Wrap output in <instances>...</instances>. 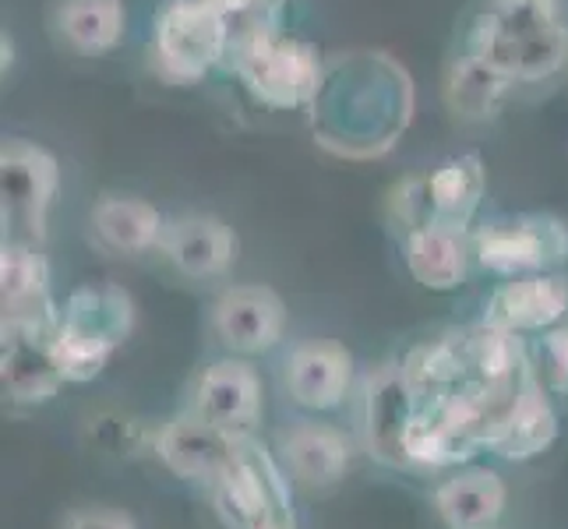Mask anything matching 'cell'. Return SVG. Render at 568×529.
Segmentation results:
<instances>
[{"label":"cell","instance_id":"1","mask_svg":"<svg viewBox=\"0 0 568 529\" xmlns=\"http://www.w3.org/2000/svg\"><path fill=\"white\" fill-rule=\"evenodd\" d=\"M459 50L516 85H544L568 68V22L558 0H480L459 29Z\"/></svg>","mask_w":568,"mask_h":529},{"label":"cell","instance_id":"2","mask_svg":"<svg viewBox=\"0 0 568 529\" xmlns=\"http://www.w3.org/2000/svg\"><path fill=\"white\" fill-rule=\"evenodd\" d=\"M134 332V301L116 283H82L61 304L53 353L68 385L95 382Z\"/></svg>","mask_w":568,"mask_h":529},{"label":"cell","instance_id":"3","mask_svg":"<svg viewBox=\"0 0 568 529\" xmlns=\"http://www.w3.org/2000/svg\"><path fill=\"white\" fill-rule=\"evenodd\" d=\"M226 68L241 78L247 95L265 110H304L318 103L325 64L318 50L280 29L233 35Z\"/></svg>","mask_w":568,"mask_h":529},{"label":"cell","instance_id":"4","mask_svg":"<svg viewBox=\"0 0 568 529\" xmlns=\"http://www.w3.org/2000/svg\"><path fill=\"white\" fill-rule=\"evenodd\" d=\"M226 529H301L293 512V480L283 459L251 435L223 477L209 487Z\"/></svg>","mask_w":568,"mask_h":529},{"label":"cell","instance_id":"5","mask_svg":"<svg viewBox=\"0 0 568 529\" xmlns=\"http://www.w3.org/2000/svg\"><path fill=\"white\" fill-rule=\"evenodd\" d=\"M233 29L202 0H170L152 26L149 57L170 85H194L230 61Z\"/></svg>","mask_w":568,"mask_h":529},{"label":"cell","instance_id":"6","mask_svg":"<svg viewBox=\"0 0 568 529\" xmlns=\"http://www.w3.org/2000/svg\"><path fill=\"white\" fill-rule=\"evenodd\" d=\"M474 265L495 279L555 272L568 262V226L547 212L498 215L469 233Z\"/></svg>","mask_w":568,"mask_h":529},{"label":"cell","instance_id":"7","mask_svg":"<svg viewBox=\"0 0 568 529\" xmlns=\"http://www.w3.org/2000/svg\"><path fill=\"white\" fill-rule=\"evenodd\" d=\"M484 191H487V176H484L480 155L466 152V155L445 160L442 166H435L424 176H409V181L399 184L396 194H392L388 208L403 233L427 226V223L474 233L469 226L477 220Z\"/></svg>","mask_w":568,"mask_h":529},{"label":"cell","instance_id":"8","mask_svg":"<svg viewBox=\"0 0 568 529\" xmlns=\"http://www.w3.org/2000/svg\"><path fill=\"white\" fill-rule=\"evenodd\" d=\"M61 187L57 160L26 139H11L0 149V223L4 244H36L47 241V215L53 194Z\"/></svg>","mask_w":568,"mask_h":529},{"label":"cell","instance_id":"9","mask_svg":"<svg viewBox=\"0 0 568 529\" xmlns=\"http://www.w3.org/2000/svg\"><path fill=\"white\" fill-rule=\"evenodd\" d=\"M251 435H237L220 424L205 420L194 409L155 424V441L152 456L160 459L173 477L187 484L212 487L223 477V469L241 456V448Z\"/></svg>","mask_w":568,"mask_h":529},{"label":"cell","instance_id":"10","mask_svg":"<svg viewBox=\"0 0 568 529\" xmlns=\"http://www.w3.org/2000/svg\"><path fill=\"white\" fill-rule=\"evenodd\" d=\"M209 328L215 343L233 357H262L286 336V304L276 289L262 283L226 286L212 301Z\"/></svg>","mask_w":568,"mask_h":529},{"label":"cell","instance_id":"11","mask_svg":"<svg viewBox=\"0 0 568 529\" xmlns=\"http://www.w3.org/2000/svg\"><path fill=\"white\" fill-rule=\"evenodd\" d=\"M357 364L339 339H301L283 360L286 399L304 414H332L354 396Z\"/></svg>","mask_w":568,"mask_h":529},{"label":"cell","instance_id":"12","mask_svg":"<svg viewBox=\"0 0 568 529\" xmlns=\"http://www.w3.org/2000/svg\"><path fill=\"white\" fill-rule=\"evenodd\" d=\"M361 452L357 435L315 417L293 420L280 438V459L290 480L311 495L339 487Z\"/></svg>","mask_w":568,"mask_h":529},{"label":"cell","instance_id":"13","mask_svg":"<svg viewBox=\"0 0 568 529\" xmlns=\"http://www.w3.org/2000/svg\"><path fill=\"white\" fill-rule=\"evenodd\" d=\"M187 409L226 430H237V435H254L265 414V388L258 367L247 357H233V353L212 360L194 378Z\"/></svg>","mask_w":568,"mask_h":529},{"label":"cell","instance_id":"14","mask_svg":"<svg viewBox=\"0 0 568 529\" xmlns=\"http://www.w3.org/2000/svg\"><path fill=\"white\" fill-rule=\"evenodd\" d=\"M0 385L14 406H43L68 385L53 353V328L0 325Z\"/></svg>","mask_w":568,"mask_h":529},{"label":"cell","instance_id":"15","mask_svg":"<svg viewBox=\"0 0 568 529\" xmlns=\"http://www.w3.org/2000/svg\"><path fill=\"white\" fill-rule=\"evenodd\" d=\"M568 318V272H534V276L501 279L484 304L487 325L516 336H540Z\"/></svg>","mask_w":568,"mask_h":529},{"label":"cell","instance_id":"16","mask_svg":"<svg viewBox=\"0 0 568 529\" xmlns=\"http://www.w3.org/2000/svg\"><path fill=\"white\" fill-rule=\"evenodd\" d=\"M551 396L555 391L544 385L540 370L534 367L501 414L491 441H487V452L505 462H530V459H540L544 452H551L561 435L558 409Z\"/></svg>","mask_w":568,"mask_h":529},{"label":"cell","instance_id":"17","mask_svg":"<svg viewBox=\"0 0 568 529\" xmlns=\"http://www.w3.org/2000/svg\"><path fill=\"white\" fill-rule=\"evenodd\" d=\"M160 254L178 276L191 283L223 279L237 262V233L220 215L191 212L166 223Z\"/></svg>","mask_w":568,"mask_h":529},{"label":"cell","instance_id":"18","mask_svg":"<svg viewBox=\"0 0 568 529\" xmlns=\"http://www.w3.org/2000/svg\"><path fill=\"white\" fill-rule=\"evenodd\" d=\"M414 409V396L403 382L399 364H385L371 370L361 388L357 406V441L361 452L375 456L385 466H403L399 459V435Z\"/></svg>","mask_w":568,"mask_h":529},{"label":"cell","instance_id":"19","mask_svg":"<svg viewBox=\"0 0 568 529\" xmlns=\"http://www.w3.org/2000/svg\"><path fill=\"white\" fill-rule=\"evenodd\" d=\"M0 307H4V325L57 328L61 307L53 301L50 265L43 258V247L36 244L0 247Z\"/></svg>","mask_w":568,"mask_h":529},{"label":"cell","instance_id":"20","mask_svg":"<svg viewBox=\"0 0 568 529\" xmlns=\"http://www.w3.org/2000/svg\"><path fill=\"white\" fill-rule=\"evenodd\" d=\"M163 212L134 194H103L89 212V237L92 244L116 254V258H139L145 251H160L166 233Z\"/></svg>","mask_w":568,"mask_h":529},{"label":"cell","instance_id":"21","mask_svg":"<svg viewBox=\"0 0 568 529\" xmlns=\"http://www.w3.org/2000/svg\"><path fill=\"white\" fill-rule=\"evenodd\" d=\"M403 262L417 286L430 293H453L469 279L474 244L466 230L427 223L403 233Z\"/></svg>","mask_w":568,"mask_h":529},{"label":"cell","instance_id":"22","mask_svg":"<svg viewBox=\"0 0 568 529\" xmlns=\"http://www.w3.org/2000/svg\"><path fill=\"white\" fill-rule=\"evenodd\" d=\"M430 501L448 529H495L505 516L508 487L487 466H456L435 487Z\"/></svg>","mask_w":568,"mask_h":529},{"label":"cell","instance_id":"23","mask_svg":"<svg viewBox=\"0 0 568 529\" xmlns=\"http://www.w3.org/2000/svg\"><path fill=\"white\" fill-rule=\"evenodd\" d=\"M519 85L508 82L501 71L491 64H484L480 57L456 50L445 64V82L442 95L448 113L463 124H487L501 113L505 100L513 95Z\"/></svg>","mask_w":568,"mask_h":529},{"label":"cell","instance_id":"24","mask_svg":"<svg viewBox=\"0 0 568 529\" xmlns=\"http://www.w3.org/2000/svg\"><path fill=\"white\" fill-rule=\"evenodd\" d=\"M477 452L463 441L456 424L448 420L442 403H414L409 417L403 424L399 435V459L406 469H424V474H435V469H456L469 462Z\"/></svg>","mask_w":568,"mask_h":529},{"label":"cell","instance_id":"25","mask_svg":"<svg viewBox=\"0 0 568 529\" xmlns=\"http://www.w3.org/2000/svg\"><path fill=\"white\" fill-rule=\"evenodd\" d=\"M403 382L414 403H435L453 388L469 382L466 364V336L463 332H445V336L424 339L399 360Z\"/></svg>","mask_w":568,"mask_h":529},{"label":"cell","instance_id":"26","mask_svg":"<svg viewBox=\"0 0 568 529\" xmlns=\"http://www.w3.org/2000/svg\"><path fill=\"white\" fill-rule=\"evenodd\" d=\"M61 43L82 57H106L128 32L124 0H61L53 11Z\"/></svg>","mask_w":568,"mask_h":529},{"label":"cell","instance_id":"27","mask_svg":"<svg viewBox=\"0 0 568 529\" xmlns=\"http://www.w3.org/2000/svg\"><path fill=\"white\" fill-rule=\"evenodd\" d=\"M537 370L544 385L555 396H568V318L558 322L555 328L540 332L537 343Z\"/></svg>","mask_w":568,"mask_h":529},{"label":"cell","instance_id":"28","mask_svg":"<svg viewBox=\"0 0 568 529\" xmlns=\"http://www.w3.org/2000/svg\"><path fill=\"white\" fill-rule=\"evenodd\" d=\"M61 529H142L139 519H134L128 508L116 505H82L71 508L64 516Z\"/></svg>","mask_w":568,"mask_h":529},{"label":"cell","instance_id":"29","mask_svg":"<svg viewBox=\"0 0 568 529\" xmlns=\"http://www.w3.org/2000/svg\"><path fill=\"white\" fill-rule=\"evenodd\" d=\"M495 529H498V526H495Z\"/></svg>","mask_w":568,"mask_h":529}]
</instances>
